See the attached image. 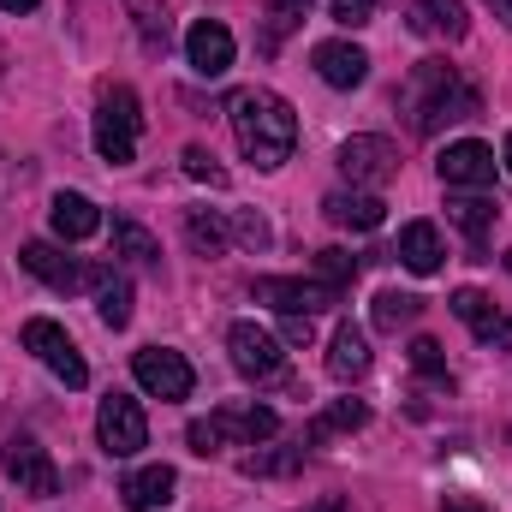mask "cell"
Here are the masks:
<instances>
[{
  "label": "cell",
  "mask_w": 512,
  "mask_h": 512,
  "mask_svg": "<svg viewBox=\"0 0 512 512\" xmlns=\"http://www.w3.org/2000/svg\"><path fill=\"white\" fill-rule=\"evenodd\" d=\"M173 489H179V477H173V465H143V471H131L126 483H120V495H126L131 512H155L173 501Z\"/></svg>",
  "instance_id": "d6986e66"
},
{
  "label": "cell",
  "mask_w": 512,
  "mask_h": 512,
  "mask_svg": "<svg viewBox=\"0 0 512 512\" xmlns=\"http://www.w3.org/2000/svg\"><path fill=\"white\" fill-rule=\"evenodd\" d=\"M310 512H346V507H340V495H322V501H316Z\"/></svg>",
  "instance_id": "f35d334b"
},
{
  "label": "cell",
  "mask_w": 512,
  "mask_h": 512,
  "mask_svg": "<svg viewBox=\"0 0 512 512\" xmlns=\"http://www.w3.org/2000/svg\"><path fill=\"white\" fill-rule=\"evenodd\" d=\"M316 280H322V286H334V292H346V286L358 280V256H346V251H316Z\"/></svg>",
  "instance_id": "f546056e"
},
{
  "label": "cell",
  "mask_w": 512,
  "mask_h": 512,
  "mask_svg": "<svg viewBox=\"0 0 512 512\" xmlns=\"http://www.w3.org/2000/svg\"><path fill=\"white\" fill-rule=\"evenodd\" d=\"M411 30H417V36H447V42H459V36H465V6H459V0H411Z\"/></svg>",
  "instance_id": "44dd1931"
},
{
  "label": "cell",
  "mask_w": 512,
  "mask_h": 512,
  "mask_svg": "<svg viewBox=\"0 0 512 512\" xmlns=\"http://www.w3.org/2000/svg\"><path fill=\"white\" fill-rule=\"evenodd\" d=\"M131 376L143 393H155V399H191V364H185V352H167V346H143L137 358H131Z\"/></svg>",
  "instance_id": "52a82bcc"
},
{
  "label": "cell",
  "mask_w": 512,
  "mask_h": 512,
  "mask_svg": "<svg viewBox=\"0 0 512 512\" xmlns=\"http://www.w3.org/2000/svg\"><path fill=\"white\" fill-rule=\"evenodd\" d=\"M507 268H512V251H507Z\"/></svg>",
  "instance_id": "60d3db41"
},
{
  "label": "cell",
  "mask_w": 512,
  "mask_h": 512,
  "mask_svg": "<svg viewBox=\"0 0 512 512\" xmlns=\"http://www.w3.org/2000/svg\"><path fill=\"white\" fill-rule=\"evenodd\" d=\"M447 215L465 227V239H471V245H483V239H489V227H495V203H483V197H459V203H447Z\"/></svg>",
  "instance_id": "484cf974"
},
{
  "label": "cell",
  "mask_w": 512,
  "mask_h": 512,
  "mask_svg": "<svg viewBox=\"0 0 512 512\" xmlns=\"http://www.w3.org/2000/svg\"><path fill=\"white\" fill-rule=\"evenodd\" d=\"M477 108H483V96L447 60H417L411 78H405V90H399V114H405V126L417 131V137H435L453 120H471Z\"/></svg>",
  "instance_id": "6da1fadb"
},
{
  "label": "cell",
  "mask_w": 512,
  "mask_h": 512,
  "mask_svg": "<svg viewBox=\"0 0 512 512\" xmlns=\"http://www.w3.org/2000/svg\"><path fill=\"white\" fill-rule=\"evenodd\" d=\"M18 262L42 280V286H54V292H84V286H96L102 280V268H84V262H72L66 251H54L48 239H30L24 251H18Z\"/></svg>",
  "instance_id": "4fadbf2b"
},
{
  "label": "cell",
  "mask_w": 512,
  "mask_h": 512,
  "mask_svg": "<svg viewBox=\"0 0 512 512\" xmlns=\"http://www.w3.org/2000/svg\"><path fill=\"white\" fill-rule=\"evenodd\" d=\"M441 512H483V507H477L471 495H447V507H441Z\"/></svg>",
  "instance_id": "8d00e7d4"
},
{
  "label": "cell",
  "mask_w": 512,
  "mask_h": 512,
  "mask_svg": "<svg viewBox=\"0 0 512 512\" xmlns=\"http://www.w3.org/2000/svg\"><path fill=\"white\" fill-rule=\"evenodd\" d=\"M114 256L131 262V268H155V262H161V245H155L137 221H114Z\"/></svg>",
  "instance_id": "d4e9b609"
},
{
  "label": "cell",
  "mask_w": 512,
  "mask_h": 512,
  "mask_svg": "<svg viewBox=\"0 0 512 512\" xmlns=\"http://www.w3.org/2000/svg\"><path fill=\"white\" fill-rule=\"evenodd\" d=\"M24 352H36L54 376L66 387H84L90 382V364H84V352L72 346V334L60 328V322H48V316H30L24 322Z\"/></svg>",
  "instance_id": "8992f818"
},
{
  "label": "cell",
  "mask_w": 512,
  "mask_h": 512,
  "mask_svg": "<svg viewBox=\"0 0 512 512\" xmlns=\"http://www.w3.org/2000/svg\"><path fill=\"white\" fill-rule=\"evenodd\" d=\"M233 137H239V149L251 155L262 173H274L298 149V114L274 90H239L233 96Z\"/></svg>",
  "instance_id": "7a4b0ae2"
},
{
  "label": "cell",
  "mask_w": 512,
  "mask_h": 512,
  "mask_svg": "<svg viewBox=\"0 0 512 512\" xmlns=\"http://www.w3.org/2000/svg\"><path fill=\"white\" fill-rule=\"evenodd\" d=\"M0 12H36V0H0Z\"/></svg>",
  "instance_id": "74e56055"
},
{
  "label": "cell",
  "mask_w": 512,
  "mask_h": 512,
  "mask_svg": "<svg viewBox=\"0 0 512 512\" xmlns=\"http://www.w3.org/2000/svg\"><path fill=\"white\" fill-rule=\"evenodd\" d=\"M334 18L346 30H358V24H370V0H334Z\"/></svg>",
  "instance_id": "836d02e7"
},
{
  "label": "cell",
  "mask_w": 512,
  "mask_h": 512,
  "mask_svg": "<svg viewBox=\"0 0 512 512\" xmlns=\"http://www.w3.org/2000/svg\"><path fill=\"white\" fill-rule=\"evenodd\" d=\"M322 209H328L334 227H352V233H376L382 215H387V203L376 197V191H334Z\"/></svg>",
  "instance_id": "e0dca14e"
},
{
  "label": "cell",
  "mask_w": 512,
  "mask_h": 512,
  "mask_svg": "<svg viewBox=\"0 0 512 512\" xmlns=\"http://www.w3.org/2000/svg\"><path fill=\"white\" fill-rule=\"evenodd\" d=\"M393 256H399L411 274H435V268H441V256H447V245H441L435 221H411V227H399V245H393Z\"/></svg>",
  "instance_id": "ac0fdd59"
},
{
  "label": "cell",
  "mask_w": 512,
  "mask_h": 512,
  "mask_svg": "<svg viewBox=\"0 0 512 512\" xmlns=\"http://www.w3.org/2000/svg\"><path fill=\"white\" fill-rule=\"evenodd\" d=\"M340 173H346L352 185H370V191H376V185H387V179L399 173V149H393L387 137H370V131H364V137H346V143H340Z\"/></svg>",
  "instance_id": "7c38bea8"
},
{
  "label": "cell",
  "mask_w": 512,
  "mask_h": 512,
  "mask_svg": "<svg viewBox=\"0 0 512 512\" xmlns=\"http://www.w3.org/2000/svg\"><path fill=\"white\" fill-rule=\"evenodd\" d=\"M233 30L221 24V18H197L191 30H185V60L203 72V78H221L227 66H233Z\"/></svg>",
  "instance_id": "5bb4252c"
},
{
  "label": "cell",
  "mask_w": 512,
  "mask_h": 512,
  "mask_svg": "<svg viewBox=\"0 0 512 512\" xmlns=\"http://www.w3.org/2000/svg\"><path fill=\"white\" fill-rule=\"evenodd\" d=\"M185 239H191V251H197V256H221L227 245H233V227H227L221 215L191 209V215H185Z\"/></svg>",
  "instance_id": "cb8c5ba5"
},
{
  "label": "cell",
  "mask_w": 512,
  "mask_h": 512,
  "mask_svg": "<svg viewBox=\"0 0 512 512\" xmlns=\"http://www.w3.org/2000/svg\"><path fill=\"white\" fill-rule=\"evenodd\" d=\"M179 161H185V173H191L197 185H215V191H227V167H221V161H215L209 149H197V143H191V149H185Z\"/></svg>",
  "instance_id": "4dcf8cb0"
},
{
  "label": "cell",
  "mask_w": 512,
  "mask_h": 512,
  "mask_svg": "<svg viewBox=\"0 0 512 512\" xmlns=\"http://www.w3.org/2000/svg\"><path fill=\"white\" fill-rule=\"evenodd\" d=\"M274 12H280V18H304V12H310V0H274Z\"/></svg>",
  "instance_id": "d590c367"
},
{
  "label": "cell",
  "mask_w": 512,
  "mask_h": 512,
  "mask_svg": "<svg viewBox=\"0 0 512 512\" xmlns=\"http://www.w3.org/2000/svg\"><path fill=\"white\" fill-rule=\"evenodd\" d=\"M280 429V417L268 411V405H221L215 417H197L191 429H185V441H191V453H221L227 441H239V447H256V441H268Z\"/></svg>",
  "instance_id": "3957f363"
},
{
  "label": "cell",
  "mask_w": 512,
  "mask_h": 512,
  "mask_svg": "<svg viewBox=\"0 0 512 512\" xmlns=\"http://www.w3.org/2000/svg\"><path fill=\"white\" fill-rule=\"evenodd\" d=\"M96 435H102L108 459H137L149 447V417H143V405L131 393H108L102 411H96Z\"/></svg>",
  "instance_id": "5b68a950"
},
{
  "label": "cell",
  "mask_w": 512,
  "mask_h": 512,
  "mask_svg": "<svg viewBox=\"0 0 512 512\" xmlns=\"http://www.w3.org/2000/svg\"><path fill=\"white\" fill-rule=\"evenodd\" d=\"M411 364H417L423 376H441V370H447V358H441L435 340H411Z\"/></svg>",
  "instance_id": "1f68e13d"
},
{
  "label": "cell",
  "mask_w": 512,
  "mask_h": 512,
  "mask_svg": "<svg viewBox=\"0 0 512 512\" xmlns=\"http://www.w3.org/2000/svg\"><path fill=\"white\" fill-rule=\"evenodd\" d=\"M435 173H441V185H447V191H489V185H495V149H489V143H477V137L447 143V149H441V161H435Z\"/></svg>",
  "instance_id": "ba28073f"
},
{
  "label": "cell",
  "mask_w": 512,
  "mask_h": 512,
  "mask_svg": "<svg viewBox=\"0 0 512 512\" xmlns=\"http://www.w3.org/2000/svg\"><path fill=\"white\" fill-rule=\"evenodd\" d=\"M96 316H102L108 328H126V322H131V286H126V274L102 268V280H96Z\"/></svg>",
  "instance_id": "603a6c76"
},
{
  "label": "cell",
  "mask_w": 512,
  "mask_h": 512,
  "mask_svg": "<svg viewBox=\"0 0 512 512\" xmlns=\"http://www.w3.org/2000/svg\"><path fill=\"white\" fill-rule=\"evenodd\" d=\"M340 292L334 286H322V280H286V274H262L256 280V304H268V310H280V316H316V310H328Z\"/></svg>",
  "instance_id": "30bf717a"
},
{
  "label": "cell",
  "mask_w": 512,
  "mask_h": 512,
  "mask_svg": "<svg viewBox=\"0 0 512 512\" xmlns=\"http://www.w3.org/2000/svg\"><path fill=\"white\" fill-rule=\"evenodd\" d=\"M137 131H143L137 96H131L126 84H108L102 102H96V155L108 167H131L137 161Z\"/></svg>",
  "instance_id": "277c9868"
},
{
  "label": "cell",
  "mask_w": 512,
  "mask_h": 512,
  "mask_svg": "<svg viewBox=\"0 0 512 512\" xmlns=\"http://www.w3.org/2000/svg\"><path fill=\"white\" fill-rule=\"evenodd\" d=\"M286 340L304 346V340H310V316H286Z\"/></svg>",
  "instance_id": "e575fe53"
},
{
  "label": "cell",
  "mask_w": 512,
  "mask_h": 512,
  "mask_svg": "<svg viewBox=\"0 0 512 512\" xmlns=\"http://www.w3.org/2000/svg\"><path fill=\"white\" fill-rule=\"evenodd\" d=\"M501 161H507V167H512V131H507V149H501Z\"/></svg>",
  "instance_id": "ab89813d"
},
{
  "label": "cell",
  "mask_w": 512,
  "mask_h": 512,
  "mask_svg": "<svg viewBox=\"0 0 512 512\" xmlns=\"http://www.w3.org/2000/svg\"><path fill=\"white\" fill-rule=\"evenodd\" d=\"M48 221H54V233H60L66 245H78V239H96V233H102V209H96L90 197H78V191H60V197H54V209H48Z\"/></svg>",
  "instance_id": "2e32d148"
},
{
  "label": "cell",
  "mask_w": 512,
  "mask_h": 512,
  "mask_svg": "<svg viewBox=\"0 0 512 512\" xmlns=\"http://www.w3.org/2000/svg\"><path fill=\"white\" fill-rule=\"evenodd\" d=\"M417 310H423V298H411V292H382L376 298V328H405V322H417Z\"/></svg>",
  "instance_id": "f1b7e54d"
},
{
  "label": "cell",
  "mask_w": 512,
  "mask_h": 512,
  "mask_svg": "<svg viewBox=\"0 0 512 512\" xmlns=\"http://www.w3.org/2000/svg\"><path fill=\"white\" fill-rule=\"evenodd\" d=\"M328 376H334V382H358V376H370V340H364L352 322H340V328H334V346H328Z\"/></svg>",
  "instance_id": "ffe728a7"
},
{
  "label": "cell",
  "mask_w": 512,
  "mask_h": 512,
  "mask_svg": "<svg viewBox=\"0 0 512 512\" xmlns=\"http://www.w3.org/2000/svg\"><path fill=\"white\" fill-rule=\"evenodd\" d=\"M6 477L18 483V495H36V501L60 495V471H54L48 447H42V441H30V435L6 441Z\"/></svg>",
  "instance_id": "8fae6325"
},
{
  "label": "cell",
  "mask_w": 512,
  "mask_h": 512,
  "mask_svg": "<svg viewBox=\"0 0 512 512\" xmlns=\"http://www.w3.org/2000/svg\"><path fill=\"white\" fill-rule=\"evenodd\" d=\"M227 352H233V370L251 376V382L280 376V364H286L280 340H274L268 328H256V322H233V328H227Z\"/></svg>",
  "instance_id": "9c48e42d"
},
{
  "label": "cell",
  "mask_w": 512,
  "mask_h": 512,
  "mask_svg": "<svg viewBox=\"0 0 512 512\" xmlns=\"http://www.w3.org/2000/svg\"><path fill=\"white\" fill-rule=\"evenodd\" d=\"M364 417H370V411H364L358 399H340L334 411H322V417L310 423V435H304V441L316 447V441H322V435H334V429H364Z\"/></svg>",
  "instance_id": "83f0119b"
},
{
  "label": "cell",
  "mask_w": 512,
  "mask_h": 512,
  "mask_svg": "<svg viewBox=\"0 0 512 512\" xmlns=\"http://www.w3.org/2000/svg\"><path fill=\"white\" fill-rule=\"evenodd\" d=\"M453 316H459L477 340H495V334H501V310H495V298H483L477 286H459V292H453Z\"/></svg>",
  "instance_id": "7402d4cb"
},
{
  "label": "cell",
  "mask_w": 512,
  "mask_h": 512,
  "mask_svg": "<svg viewBox=\"0 0 512 512\" xmlns=\"http://www.w3.org/2000/svg\"><path fill=\"white\" fill-rule=\"evenodd\" d=\"M233 233H239V239H245V245H251V251H262V245H268V239H274V233H268V227H262V221H256V215H239V221H233Z\"/></svg>",
  "instance_id": "d6a6232c"
},
{
  "label": "cell",
  "mask_w": 512,
  "mask_h": 512,
  "mask_svg": "<svg viewBox=\"0 0 512 512\" xmlns=\"http://www.w3.org/2000/svg\"><path fill=\"white\" fill-rule=\"evenodd\" d=\"M310 60H316V78L334 84V90H358V84L370 78V54L352 48V42H322Z\"/></svg>",
  "instance_id": "9a60e30c"
},
{
  "label": "cell",
  "mask_w": 512,
  "mask_h": 512,
  "mask_svg": "<svg viewBox=\"0 0 512 512\" xmlns=\"http://www.w3.org/2000/svg\"><path fill=\"white\" fill-rule=\"evenodd\" d=\"M304 447H310V441H292V447H280V453H262V447H256L251 459H245V471H251V477H286V471L304 465Z\"/></svg>",
  "instance_id": "4316f807"
}]
</instances>
